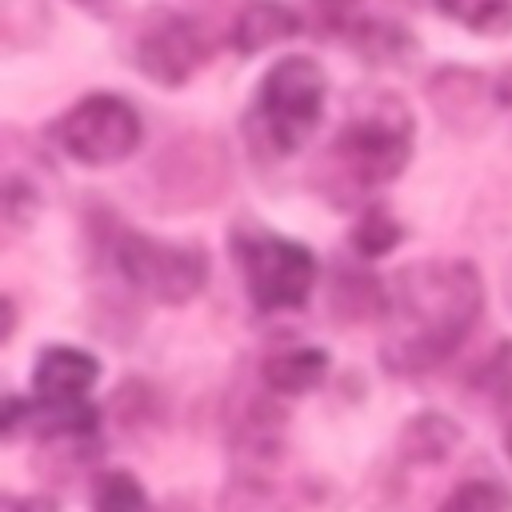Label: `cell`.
I'll return each instance as SVG.
<instances>
[{"instance_id":"obj_1","label":"cell","mask_w":512,"mask_h":512,"mask_svg":"<svg viewBox=\"0 0 512 512\" xmlns=\"http://www.w3.org/2000/svg\"><path fill=\"white\" fill-rule=\"evenodd\" d=\"M484 308L480 272L468 260L408 264L392 280L396 328L380 348L392 372H428L460 348Z\"/></svg>"},{"instance_id":"obj_2","label":"cell","mask_w":512,"mask_h":512,"mask_svg":"<svg viewBox=\"0 0 512 512\" xmlns=\"http://www.w3.org/2000/svg\"><path fill=\"white\" fill-rule=\"evenodd\" d=\"M412 156V116L392 92H364L324 148L312 184L332 204H352L396 180Z\"/></svg>"},{"instance_id":"obj_3","label":"cell","mask_w":512,"mask_h":512,"mask_svg":"<svg viewBox=\"0 0 512 512\" xmlns=\"http://www.w3.org/2000/svg\"><path fill=\"white\" fill-rule=\"evenodd\" d=\"M324 72L308 56H284L276 60L260 88L256 100L244 116V140L256 160H284L292 156L320 124L324 116Z\"/></svg>"},{"instance_id":"obj_4","label":"cell","mask_w":512,"mask_h":512,"mask_svg":"<svg viewBox=\"0 0 512 512\" xmlns=\"http://www.w3.org/2000/svg\"><path fill=\"white\" fill-rule=\"evenodd\" d=\"M232 256L244 276L248 300L260 312H284L300 308L316 284V260L304 244L276 236L268 228H236L232 232Z\"/></svg>"},{"instance_id":"obj_5","label":"cell","mask_w":512,"mask_h":512,"mask_svg":"<svg viewBox=\"0 0 512 512\" xmlns=\"http://www.w3.org/2000/svg\"><path fill=\"white\" fill-rule=\"evenodd\" d=\"M112 264L136 292L160 304H184L208 284V252L200 244L156 240L132 228L112 232Z\"/></svg>"},{"instance_id":"obj_6","label":"cell","mask_w":512,"mask_h":512,"mask_svg":"<svg viewBox=\"0 0 512 512\" xmlns=\"http://www.w3.org/2000/svg\"><path fill=\"white\" fill-rule=\"evenodd\" d=\"M52 136L80 164H116L140 144V112L116 92H92L52 124Z\"/></svg>"},{"instance_id":"obj_7","label":"cell","mask_w":512,"mask_h":512,"mask_svg":"<svg viewBox=\"0 0 512 512\" xmlns=\"http://www.w3.org/2000/svg\"><path fill=\"white\" fill-rule=\"evenodd\" d=\"M204 60H208V40L188 16L172 8H148L140 16L132 32V64L140 76L176 88L192 72H200Z\"/></svg>"},{"instance_id":"obj_8","label":"cell","mask_w":512,"mask_h":512,"mask_svg":"<svg viewBox=\"0 0 512 512\" xmlns=\"http://www.w3.org/2000/svg\"><path fill=\"white\" fill-rule=\"evenodd\" d=\"M152 176L164 208L212 204L228 184V156L208 136H184L156 160Z\"/></svg>"},{"instance_id":"obj_9","label":"cell","mask_w":512,"mask_h":512,"mask_svg":"<svg viewBox=\"0 0 512 512\" xmlns=\"http://www.w3.org/2000/svg\"><path fill=\"white\" fill-rule=\"evenodd\" d=\"M316 28L328 40H340L368 60H404L412 52L404 28L372 16L364 0H316Z\"/></svg>"},{"instance_id":"obj_10","label":"cell","mask_w":512,"mask_h":512,"mask_svg":"<svg viewBox=\"0 0 512 512\" xmlns=\"http://www.w3.org/2000/svg\"><path fill=\"white\" fill-rule=\"evenodd\" d=\"M100 376V360L88 356L84 348H68V344H52L40 352L32 384L40 392V404H84L88 388Z\"/></svg>"},{"instance_id":"obj_11","label":"cell","mask_w":512,"mask_h":512,"mask_svg":"<svg viewBox=\"0 0 512 512\" xmlns=\"http://www.w3.org/2000/svg\"><path fill=\"white\" fill-rule=\"evenodd\" d=\"M428 96L440 112V120H448L452 128L468 132L488 116V84L484 76L468 72V68H444L432 76Z\"/></svg>"},{"instance_id":"obj_12","label":"cell","mask_w":512,"mask_h":512,"mask_svg":"<svg viewBox=\"0 0 512 512\" xmlns=\"http://www.w3.org/2000/svg\"><path fill=\"white\" fill-rule=\"evenodd\" d=\"M324 376H328V352H324V348H312V344L276 348V352L264 356V364H260V380H264L272 392H280V396L312 392Z\"/></svg>"},{"instance_id":"obj_13","label":"cell","mask_w":512,"mask_h":512,"mask_svg":"<svg viewBox=\"0 0 512 512\" xmlns=\"http://www.w3.org/2000/svg\"><path fill=\"white\" fill-rule=\"evenodd\" d=\"M296 28H300V20L292 8H284L276 0H252L232 24V44H236V52L248 56V52H260L276 40L296 36Z\"/></svg>"},{"instance_id":"obj_14","label":"cell","mask_w":512,"mask_h":512,"mask_svg":"<svg viewBox=\"0 0 512 512\" xmlns=\"http://www.w3.org/2000/svg\"><path fill=\"white\" fill-rule=\"evenodd\" d=\"M460 444V428L440 412H420L400 432V456L408 464H440Z\"/></svg>"},{"instance_id":"obj_15","label":"cell","mask_w":512,"mask_h":512,"mask_svg":"<svg viewBox=\"0 0 512 512\" xmlns=\"http://www.w3.org/2000/svg\"><path fill=\"white\" fill-rule=\"evenodd\" d=\"M388 308V296L380 288V280L364 276V272H336L332 284V312L340 320H376Z\"/></svg>"},{"instance_id":"obj_16","label":"cell","mask_w":512,"mask_h":512,"mask_svg":"<svg viewBox=\"0 0 512 512\" xmlns=\"http://www.w3.org/2000/svg\"><path fill=\"white\" fill-rule=\"evenodd\" d=\"M436 8L480 36L512 32V0H436Z\"/></svg>"},{"instance_id":"obj_17","label":"cell","mask_w":512,"mask_h":512,"mask_svg":"<svg viewBox=\"0 0 512 512\" xmlns=\"http://www.w3.org/2000/svg\"><path fill=\"white\" fill-rule=\"evenodd\" d=\"M92 508L96 512H152L140 480L128 472H104L92 488Z\"/></svg>"},{"instance_id":"obj_18","label":"cell","mask_w":512,"mask_h":512,"mask_svg":"<svg viewBox=\"0 0 512 512\" xmlns=\"http://www.w3.org/2000/svg\"><path fill=\"white\" fill-rule=\"evenodd\" d=\"M440 512H512V492L500 480H464Z\"/></svg>"},{"instance_id":"obj_19","label":"cell","mask_w":512,"mask_h":512,"mask_svg":"<svg viewBox=\"0 0 512 512\" xmlns=\"http://www.w3.org/2000/svg\"><path fill=\"white\" fill-rule=\"evenodd\" d=\"M348 240H352V248L360 256H384V252H392L400 244V224L384 208H368L356 220V228L348 232Z\"/></svg>"},{"instance_id":"obj_20","label":"cell","mask_w":512,"mask_h":512,"mask_svg":"<svg viewBox=\"0 0 512 512\" xmlns=\"http://www.w3.org/2000/svg\"><path fill=\"white\" fill-rule=\"evenodd\" d=\"M472 388H476L480 396H488V400H500V396L512 392V344H500L488 360L476 364Z\"/></svg>"},{"instance_id":"obj_21","label":"cell","mask_w":512,"mask_h":512,"mask_svg":"<svg viewBox=\"0 0 512 512\" xmlns=\"http://www.w3.org/2000/svg\"><path fill=\"white\" fill-rule=\"evenodd\" d=\"M0 512H56V508L44 496H4L0 500Z\"/></svg>"},{"instance_id":"obj_22","label":"cell","mask_w":512,"mask_h":512,"mask_svg":"<svg viewBox=\"0 0 512 512\" xmlns=\"http://www.w3.org/2000/svg\"><path fill=\"white\" fill-rule=\"evenodd\" d=\"M496 100H500L504 108H512V68H508V72L496 80Z\"/></svg>"},{"instance_id":"obj_23","label":"cell","mask_w":512,"mask_h":512,"mask_svg":"<svg viewBox=\"0 0 512 512\" xmlns=\"http://www.w3.org/2000/svg\"><path fill=\"white\" fill-rule=\"evenodd\" d=\"M76 4H80V8H88V12H100V16L108 12V0H76Z\"/></svg>"},{"instance_id":"obj_24","label":"cell","mask_w":512,"mask_h":512,"mask_svg":"<svg viewBox=\"0 0 512 512\" xmlns=\"http://www.w3.org/2000/svg\"><path fill=\"white\" fill-rule=\"evenodd\" d=\"M508 456H512V424H508Z\"/></svg>"},{"instance_id":"obj_25","label":"cell","mask_w":512,"mask_h":512,"mask_svg":"<svg viewBox=\"0 0 512 512\" xmlns=\"http://www.w3.org/2000/svg\"><path fill=\"white\" fill-rule=\"evenodd\" d=\"M508 304H512V272H508Z\"/></svg>"}]
</instances>
